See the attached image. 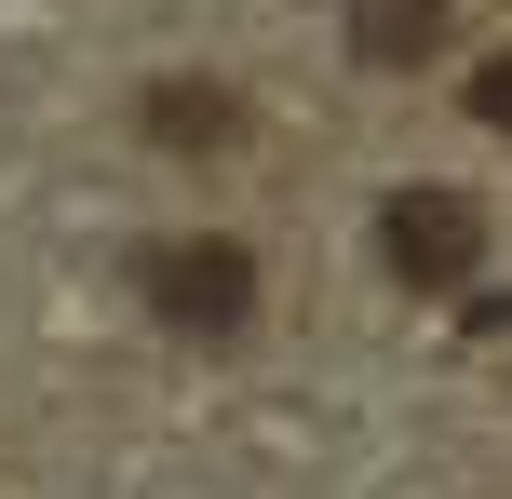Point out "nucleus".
Wrapping results in <instances>:
<instances>
[{"label": "nucleus", "mask_w": 512, "mask_h": 499, "mask_svg": "<svg viewBox=\"0 0 512 499\" xmlns=\"http://www.w3.org/2000/svg\"><path fill=\"white\" fill-rule=\"evenodd\" d=\"M472 122L512 135V54H486V68H472Z\"/></svg>", "instance_id": "obj_5"}, {"label": "nucleus", "mask_w": 512, "mask_h": 499, "mask_svg": "<svg viewBox=\"0 0 512 499\" xmlns=\"http://www.w3.org/2000/svg\"><path fill=\"white\" fill-rule=\"evenodd\" d=\"M149 135H162V149H230L243 108L216 95V81H162V95H149Z\"/></svg>", "instance_id": "obj_4"}, {"label": "nucleus", "mask_w": 512, "mask_h": 499, "mask_svg": "<svg viewBox=\"0 0 512 499\" xmlns=\"http://www.w3.org/2000/svg\"><path fill=\"white\" fill-rule=\"evenodd\" d=\"M135 297H149L176 338H230V324L256 311V257L243 243H162V257L135 270Z\"/></svg>", "instance_id": "obj_1"}, {"label": "nucleus", "mask_w": 512, "mask_h": 499, "mask_svg": "<svg viewBox=\"0 0 512 499\" xmlns=\"http://www.w3.org/2000/svg\"><path fill=\"white\" fill-rule=\"evenodd\" d=\"M432 41H445V0H364V14H351V54H364V68H418Z\"/></svg>", "instance_id": "obj_3"}, {"label": "nucleus", "mask_w": 512, "mask_h": 499, "mask_svg": "<svg viewBox=\"0 0 512 499\" xmlns=\"http://www.w3.org/2000/svg\"><path fill=\"white\" fill-rule=\"evenodd\" d=\"M378 257L405 270V284H472L486 216H472L459 189H391V203H378Z\"/></svg>", "instance_id": "obj_2"}]
</instances>
